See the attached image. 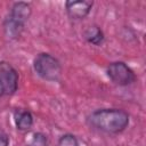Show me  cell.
Segmentation results:
<instances>
[{
	"instance_id": "3957f363",
	"label": "cell",
	"mask_w": 146,
	"mask_h": 146,
	"mask_svg": "<svg viewBox=\"0 0 146 146\" xmlns=\"http://www.w3.org/2000/svg\"><path fill=\"white\" fill-rule=\"evenodd\" d=\"M35 73L46 81L57 82L62 76V65L59 60L49 52H40L33 59Z\"/></svg>"
},
{
	"instance_id": "7a4b0ae2",
	"label": "cell",
	"mask_w": 146,
	"mask_h": 146,
	"mask_svg": "<svg viewBox=\"0 0 146 146\" xmlns=\"http://www.w3.org/2000/svg\"><path fill=\"white\" fill-rule=\"evenodd\" d=\"M32 15V7L25 1L14 2L9 14L2 22L5 36L9 40H15L21 36L25 24Z\"/></svg>"
},
{
	"instance_id": "52a82bcc",
	"label": "cell",
	"mask_w": 146,
	"mask_h": 146,
	"mask_svg": "<svg viewBox=\"0 0 146 146\" xmlns=\"http://www.w3.org/2000/svg\"><path fill=\"white\" fill-rule=\"evenodd\" d=\"M14 122L19 131H29L34 123L33 114L27 110H16L14 113Z\"/></svg>"
},
{
	"instance_id": "5b68a950",
	"label": "cell",
	"mask_w": 146,
	"mask_h": 146,
	"mask_svg": "<svg viewBox=\"0 0 146 146\" xmlns=\"http://www.w3.org/2000/svg\"><path fill=\"white\" fill-rule=\"evenodd\" d=\"M18 72L6 60L0 62V98L10 96L17 91L18 88Z\"/></svg>"
},
{
	"instance_id": "8992f818",
	"label": "cell",
	"mask_w": 146,
	"mask_h": 146,
	"mask_svg": "<svg viewBox=\"0 0 146 146\" xmlns=\"http://www.w3.org/2000/svg\"><path fill=\"white\" fill-rule=\"evenodd\" d=\"M94 6L89 0H67L65 2V10L67 16L73 21H81L86 18Z\"/></svg>"
},
{
	"instance_id": "277c9868",
	"label": "cell",
	"mask_w": 146,
	"mask_h": 146,
	"mask_svg": "<svg viewBox=\"0 0 146 146\" xmlns=\"http://www.w3.org/2000/svg\"><path fill=\"white\" fill-rule=\"evenodd\" d=\"M106 74L108 79L116 86L127 87L136 81V74L131 67L122 60H115L107 65Z\"/></svg>"
},
{
	"instance_id": "9c48e42d",
	"label": "cell",
	"mask_w": 146,
	"mask_h": 146,
	"mask_svg": "<svg viewBox=\"0 0 146 146\" xmlns=\"http://www.w3.org/2000/svg\"><path fill=\"white\" fill-rule=\"evenodd\" d=\"M48 137L43 132H33L26 140V146H47Z\"/></svg>"
},
{
	"instance_id": "30bf717a",
	"label": "cell",
	"mask_w": 146,
	"mask_h": 146,
	"mask_svg": "<svg viewBox=\"0 0 146 146\" xmlns=\"http://www.w3.org/2000/svg\"><path fill=\"white\" fill-rule=\"evenodd\" d=\"M57 146H79V140L73 133H64L59 137Z\"/></svg>"
},
{
	"instance_id": "6da1fadb",
	"label": "cell",
	"mask_w": 146,
	"mask_h": 146,
	"mask_svg": "<svg viewBox=\"0 0 146 146\" xmlns=\"http://www.w3.org/2000/svg\"><path fill=\"white\" fill-rule=\"evenodd\" d=\"M86 122L95 131L117 135L128 128L130 115L122 108H98L87 115Z\"/></svg>"
},
{
	"instance_id": "8fae6325",
	"label": "cell",
	"mask_w": 146,
	"mask_h": 146,
	"mask_svg": "<svg viewBox=\"0 0 146 146\" xmlns=\"http://www.w3.org/2000/svg\"><path fill=\"white\" fill-rule=\"evenodd\" d=\"M9 141H10V138H9V135L0 128V146H9Z\"/></svg>"
},
{
	"instance_id": "ba28073f",
	"label": "cell",
	"mask_w": 146,
	"mask_h": 146,
	"mask_svg": "<svg viewBox=\"0 0 146 146\" xmlns=\"http://www.w3.org/2000/svg\"><path fill=\"white\" fill-rule=\"evenodd\" d=\"M83 39L94 46H100L103 44L104 40H105V35L103 30L98 26V25H89L82 33Z\"/></svg>"
}]
</instances>
